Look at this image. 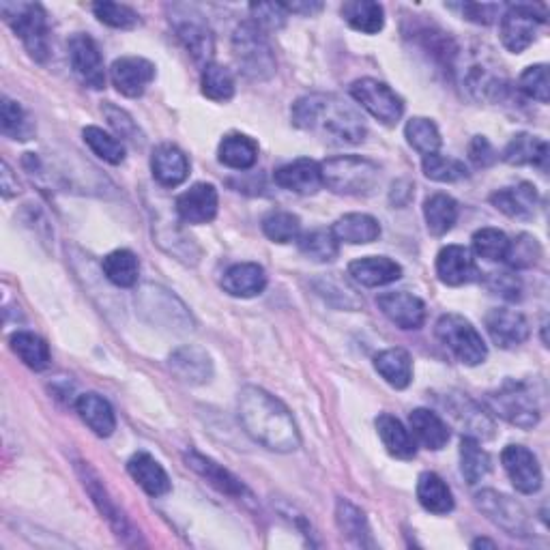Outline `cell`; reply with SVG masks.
Masks as SVG:
<instances>
[{
    "label": "cell",
    "instance_id": "1",
    "mask_svg": "<svg viewBox=\"0 0 550 550\" xmlns=\"http://www.w3.org/2000/svg\"><path fill=\"white\" fill-rule=\"evenodd\" d=\"M237 415L248 437L267 450L291 454L301 447V434L293 413L263 387L248 385L241 389L237 396Z\"/></svg>",
    "mask_w": 550,
    "mask_h": 550
},
{
    "label": "cell",
    "instance_id": "2",
    "mask_svg": "<svg viewBox=\"0 0 550 550\" xmlns=\"http://www.w3.org/2000/svg\"><path fill=\"white\" fill-rule=\"evenodd\" d=\"M291 117L301 132L331 144H359L368 134L364 117L338 95H303L293 104Z\"/></svg>",
    "mask_w": 550,
    "mask_h": 550
},
{
    "label": "cell",
    "instance_id": "3",
    "mask_svg": "<svg viewBox=\"0 0 550 550\" xmlns=\"http://www.w3.org/2000/svg\"><path fill=\"white\" fill-rule=\"evenodd\" d=\"M323 185L342 196H368L379 185L381 168L366 157L340 155L321 164Z\"/></svg>",
    "mask_w": 550,
    "mask_h": 550
},
{
    "label": "cell",
    "instance_id": "4",
    "mask_svg": "<svg viewBox=\"0 0 550 550\" xmlns=\"http://www.w3.org/2000/svg\"><path fill=\"white\" fill-rule=\"evenodd\" d=\"M233 56L241 74L252 82H265L275 74V54L267 33L252 20L239 24L233 33Z\"/></svg>",
    "mask_w": 550,
    "mask_h": 550
},
{
    "label": "cell",
    "instance_id": "5",
    "mask_svg": "<svg viewBox=\"0 0 550 550\" xmlns=\"http://www.w3.org/2000/svg\"><path fill=\"white\" fill-rule=\"evenodd\" d=\"M0 16L13 28L26 52L37 63H46L50 54V28L46 9L37 3H0Z\"/></svg>",
    "mask_w": 550,
    "mask_h": 550
},
{
    "label": "cell",
    "instance_id": "6",
    "mask_svg": "<svg viewBox=\"0 0 550 550\" xmlns=\"http://www.w3.org/2000/svg\"><path fill=\"white\" fill-rule=\"evenodd\" d=\"M439 342L450 351L460 364L465 366H480L488 357V346L471 321L460 314H443L437 327H434Z\"/></svg>",
    "mask_w": 550,
    "mask_h": 550
},
{
    "label": "cell",
    "instance_id": "7",
    "mask_svg": "<svg viewBox=\"0 0 550 550\" xmlns=\"http://www.w3.org/2000/svg\"><path fill=\"white\" fill-rule=\"evenodd\" d=\"M486 404L492 413L516 428L531 430L540 422V407L525 383H518L512 379L505 381L501 387L495 389V392H490L486 396Z\"/></svg>",
    "mask_w": 550,
    "mask_h": 550
},
{
    "label": "cell",
    "instance_id": "8",
    "mask_svg": "<svg viewBox=\"0 0 550 550\" xmlns=\"http://www.w3.org/2000/svg\"><path fill=\"white\" fill-rule=\"evenodd\" d=\"M544 22L546 11L540 5H510L508 11L501 16L499 35L503 46L514 54L525 52Z\"/></svg>",
    "mask_w": 550,
    "mask_h": 550
},
{
    "label": "cell",
    "instance_id": "9",
    "mask_svg": "<svg viewBox=\"0 0 550 550\" xmlns=\"http://www.w3.org/2000/svg\"><path fill=\"white\" fill-rule=\"evenodd\" d=\"M351 95L357 104L368 110L376 121L383 125H396L404 114V101L402 97L387 86L385 82H379L374 78H361L351 84Z\"/></svg>",
    "mask_w": 550,
    "mask_h": 550
},
{
    "label": "cell",
    "instance_id": "10",
    "mask_svg": "<svg viewBox=\"0 0 550 550\" xmlns=\"http://www.w3.org/2000/svg\"><path fill=\"white\" fill-rule=\"evenodd\" d=\"M477 510L486 514L490 523H495L514 538H527L529 518L523 505L508 495H501L497 490H482L475 495Z\"/></svg>",
    "mask_w": 550,
    "mask_h": 550
},
{
    "label": "cell",
    "instance_id": "11",
    "mask_svg": "<svg viewBox=\"0 0 550 550\" xmlns=\"http://www.w3.org/2000/svg\"><path fill=\"white\" fill-rule=\"evenodd\" d=\"M69 61L74 67L76 76L89 86V89H104L106 86V69L104 61L93 37L78 33L69 39Z\"/></svg>",
    "mask_w": 550,
    "mask_h": 550
},
{
    "label": "cell",
    "instance_id": "12",
    "mask_svg": "<svg viewBox=\"0 0 550 550\" xmlns=\"http://www.w3.org/2000/svg\"><path fill=\"white\" fill-rule=\"evenodd\" d=\"M503 469L514 488L523 495H533L542 488V469L533 452L523 445H508L501 454Z\"/></svg>",
    "mask_w": 550,
    "mask_h": 550
},
{
    "label": "cell",
    "instance_id": "13",
    "mask_svg": "<svg viewBox=\"0 0 550 550\" xmlns=\"http://www.w3.org/2000/svg\"><path fill=\"white\" fill-rule=\"evenodd\" d=\"M110 78L121 95L136 99L142 97L155 80V65L140 56H123L112 63Z\"/></svg>",
    "mask_w": 550,
    "mask_h": 550
},
{
    "label": "cell",
    "instance_id": "14",
    "mask_svg": "<svg viewBox=\"0 0 550 550\" xmlns=\"http://www.w3.org/2000/svg\"><path fill=\"white\" fill-rule=\"evenodd\" d=\"M445 409L450 411L447 415L452 417V422L462 428L465 437H473L477 441H488L495 437V422L488 417V413L482 411V407L462 396V394H452L445 398Z\"/></svg>",
    "mask_w": 550,
    "mask_h": 550
},
{
    "label": "cell",
    "instance_id": "15",
    "mask_svg": "<svg viewBox=\"0 0 550 550\" xmlns=\"http://www.w3.org/2000/svg\"><path fill=\"white\" fill-rule=\"evenodd\" d=\"M486 331L490 340L495 342L499 349H516L523 342H527L531 327L527 318L508 308H495L486 314Z\"/></svg>",
    "mask_w": 550,
    "mask_h": 550
},
{
    "label": "cell",
    "instance_id": "16",
    "mask_svg": "<svg viewBox=\"0 0 550 550\" xmlns=\"http://www.w3.org/2000/svg\"><path fill=\"white\" fill-rule=\"evenodd\" d=\"M177 215L185 224H209L215 220L217 207H220V196H217L215 185L196 183L190 190L177 198Z\"/></svg>",
    "mask_w": 550,
    "mask_h": 550
},
{
    "label": "cell",
    "instance_id": "17",
    "mask_svg": "<svg viewBox=\"0 0 550 550\" xmlns=\"http://www.w3.org/2000/svg\"><path fill=\"white\" fill-rule=\"evenodd\" d=\"M376 306L400 329H419L426 323V303L407 291L383 293L376 297Z\"/></svg>",
    "mask_w": 550,
    "mask_h": 550
},
{
    "label": "cell",
    "instance_id": "18",
    "mask_svg": "<svg viewBox=\"0 0 550 550\" xmlns=\"http://www.w3.org/2000/svg\"><path fill=\"white\" fill-rule=\"evenodd\" d=\"M437 275L445 286H465L482 278L473 254L462 245H447L437 256Z\"/></svg>",
    "mask_w": 550,
    "mask_h": 550
},
{
    "label": "cell",
    "instance_id": "19",
    "mask_svg": "<svg viewBox=\"0 0 550 550\" xmlns=\"http://www.w3.org/2000/svg\"><path fill=\"white\" fill-rule=\"evenodd\" d=\"M275 185H280L282 190L295 192L301 196L316 194L323 187V172L321 164L314 162V159L301 157L295 159L291 164H284L273 175Z\"/></svg>",
    "mask_w": 550,
    "mask_h": 550
},
{
    "label": "cell",
    "instance_id": "20",
    "mask_svg": "<svg viewBox=\"0 0 550 550\" xmlns=\"http://www.w3.org/2000/svg\"><path fill=\"white\" fill-rule=\"evenodd\" d=\"M78 471L82 475V482H84V488L89 490V495L93 499V503L97 505V510L101 512V516H104L110 527L117 531L119 538H127V535H136L134 527L129 525V520L123 516V512L117 508V503L112 501V497L108 495V490L106 486L101 484L99 480V475L89 467V465H84V462H78ZM127 542V540H125Z\"/></svg>",
    "mask_w": 550,
    "mask_h": 550
},
{
    "label": "cell",
    "instance_id": "21",
    "mask_svg": "<svg viewBox=\"0 0 550 550\" xmlns=\"http://www.w3.org/2000/svg\"><path fill=\"white\" fill-rule=\"evenodd\" d=\"M183 458L187 462V467H190L192 471H196L202 477V480H207L213 488L224 492V495L233 497V499L250 497L248 486H245L237 475H233L228 469H224L222 465H217L215 460L202 456V454H198L194 450L185 452Z\"/></svg>",
    "mask_w": 550,
    "mask_h": 550
},
{
    "label": "cell",
    "instance_id": "22",
    "mask_svg": "<svg viewBox=\"0 0 550 550\" xmlns=\"http://www.w3.org/2000/svg\"><path fill=\"white\" fill-rule=\"evenodd\" d=\"M172 374L187 385H205L213 379V361L200 346H181L168 359Z\"/></svg>",
    "mask_w": 550,
    "mask_h": 550
},
{
    "label": "cell",
    "instance_id": "23",
    "mask_svg": "<svg viewBox=\"0 0 550 550\" xmlns=\"http://www.w3.org/2000/svg\"><path fill=\"white\" fill-rule=\"evenodd\" d=\"M175 31L194 61L205 63L207 67L215 54V37L207 22H202L200 16H179L175 18Z\"/></svg>",
    "mask_w": 550,
    "mask_h": 550
},
{
    "label": "cell",
    "instance_id": "24",
    "mask_svg": "<svg viewBox=\"0 0 550 550\" xmlns=\"http://www.w3.org/2000/svg\"><path fill=\"white\" fill-rule=\"evenodd\" d=\"M490 202L492 207L508 217H514V220H531L535 211H538L540 196L535 185L520 183L516 187H505V190L495 192L490 196Z\"/></svg>",
    "mask_w": 550,
    "mask_h": 550
},
{
    "label": "cell",
    "instance_id": "25",
    "mask_svg": "<svg viewBox=\"0 0 550 550\" xmlns=\"http://www.w3.org/2000/svg\"><path fill=\"white\" fill-rule=\"evenodd\" d=\"M349 273L357 284L366 288H379L398 282L402 278V267L387 256H366L353 260L349 265Z\"/></svg>",
    "mask_w": 550,
    "mask_h": 550
},
{
    "label": "cell",
    "instance_id": "26",
    "mask_svg": "<svg viewBox=\"0 0 550 550\" xmlns=\"http://www.w3.org/2000/svg\"><path fill=\"white\" fill-rule=\"evenodd\" d=\"M151 170L159 185L177 187L190 177V162L175 144H159L151 157Z\"/></svg>",
    "mask_w": 550,
    "mask_h": 550
},
{
    "label": "cell",
    "instance_id": "27",
    "mask_svg": "<svg viewBox=\"0 0 550 550\" xmlns=\"http://www.w3.org/2000/svg\"><path fill=\"white\" fill-rule=\"evenodd\" d=\"M127 471L149 497H164L172 488L166 469L147 452H138L129 458Z\"/></svg>",
    "mask_w": 550,
    "mask_h": 550
},
{
    "label": "cell",
    "instance_id": "28",
    "mask_svg": "<svg viewBox=\"0 0 550 550\" xmlns=\"http://www.w3.org/2000/svg\"><path fill=\"white\" fill-rule=\"evenodd\" d=\"M222 288L230 297L250 299L267 288V273L256 263H239L224 273Z\"/></svg>",
    "mask_w": 550,
    "mask_h": 550
},
{
    "label": "cell",
    "instance_id": "29",
    "mask_svg": "<svg viewBox=\"0 0 550 550\" xmlns=\"http://www.w3.org/2000/svg\"><path fill=\"white\" fill-rule=\"evenodd\" d=\"M76 411L82 422L89 426L97 437L108 439L117 430V417L110 407V402L99 394H82L76 400Z\"/></svg>",
    "mask_w": 550,
    "mask_h": 550
},
{
    "label": "cell",
    "instance_id": "30",
    "mask_svg": "<svg viewBox=\"0 0 550 550\" xmlns=\"http://www.w3.org/2000/svg\"><path fill=\"white\" fill-rule=\"evenodd\" d=\"M409 424L413 437L419 445H424L426 450L439 452L450 441V428L443 422V419L428 409H415L409 415Z\"/></svg>",
    "mask_w": 550,
    "mask_h": 550
},
{
    "label": "cell",
    "instance_id": "31",
    "mask_svg": "<svg viewBox=\"0 0 550 550\" xmlns=\"http://www.w3.org/2000/svg\"><path fill=\"white\" fill-rule=\"evenodd\" d=\"M331 233L340 243L366 245L381 237V224L368 213H346L331 226Z\"/></svg>",
    "mask_w": 550,
    "mask_h": 550
},
{
    "label": "cell",
    "instance_id": "32",
    "mask_svg": "<svg viewBox=\"0 0 550 550\" xmlns=\"http://www.w3.org/2000/svg\"><path fill=\"white\" fill-rule=\"evenodd\" d=\"M376 430H379V437L385 445V450L394 458L400 460H411L417 454V445L413 434L404 428L398 417L383 413L376 417Z\"/></svg>",
    "mask_w": 550,
    "mask_h": 550
},
{
    "label": "cell",
    "instance_id": "33",
    "mask_svg": "<svg viewBox=\"0 0 550 550\" xmlns=\"http://www.w3.org/2000/svg\"><path fill=\"white\" fill-rule=\"evenodd\" d=\"M417 501L430 514H450L454 510V495L437 473L426 471L417 480Z\"/></svg>",
    "mask_w": 550,
    "mask_h": 550
},
{
    "label": "cell",
    "instance_id": "34",
    "mask_svg": "<svg viewBox=\"0 0 550 550\" xmlns=\"http://www.w3.org/2000/svg\"><path fill=\"white\" fill-rule=\"evenodd\" d=\"M340 13L344 22L357 33L376 35L385 26V9L379 3H372V0H349V3L342 5Z\"/></svg>",
    "mask_w": 550,
    "mask_h": 550
},
{
    "label": "cell",
    "instance_id": "35",
    "mask_svg": "<svg viewBox=\"0 0 550 550\" xmlns=\"http://www.w3.org/2000/svg\"><path fill=\"white\" fill-rule=\"evenodd\" d=\"M501 157L510 166H542L548 159V142L533 134H516Z\"/></svg>",
    "mask_w": 550,
    "mask_h": 550
},
{
    "label": "cell",
    "instance_id": "36",
    "mask_svg": "<svg viewBox=\"0 0 550 550\" xmlns=\"http://www.w3.org/2000/svg\"><path fill=\"white\" fill-rule=\"evenodd\" d=\"M374 368L394 389H407L413 381V359L404 349L381 351L374 357Z\"/></svg>",
    "mask_w": 550,
    "mask_h": 550
},
{
    "label": "cell",
    "instance_id": "37",
    "mask_svg": "<svg viewBox=\"0 0 550 550\" xmlns=\"http://www.w3.org/2000/svg\"><path fill=\"white\" fill-rule=\"evenodd\" d=\"M458 202L447 194H434L424 202V217L430 235L443 237L458 222Z\"/></svg>",
    "mask_w": 550,
    "mask_h": 550
},
{
    "label": "cell",
    "instance_id": "38",
    "mask_svg": "<svg viewBox=\"0 0 550 550\" xmlns=\"http://www.w3.org/2000/svg\"><path fill=\"white\" fill-rule=\"evenodd\" d=\"M220 162L233 170H250L258 162V144L245 134H230L220 142Z\"/></svg>",
    "mask_w": 550,
    "mask_h": 550
},
{
    "label": "cell",
    "instance_id": "39",
    "mask_svg": "<svg viewBox=\"0 0 550 550\" xmlns=\"http://www.w3.org/2000/svg\"><path fill=\"white\" fill-rule=\"evenodd\" d=\"M9 344H11V351L16 353L22 359V364L31 370L41 372L50 366L52 361L50 346L43 338L31 334V331H18V334L11 336Z\"/></svg>",
    "mask_w": 550,
    "mask_h": 550
},
{
    "label": "cell",
    "instance_id": "40",
    "mask_svg": "<svg viewBox=\"0 0 550 550\" xmlns=\"http://www.w3.org/2000/svg\"><path fill=\"white\" fill-rule=\"evenodd\" d=\"M101 269H104L106 278L119 288H132L138 282L140 275V263L138 256L129 250H114L110 252L104 263H101Z\"/></svg>",
    "mask_w": 550,
    "mask_h": 550
},
{
    "label": "cell",
    "instance_id": "41",
    "mask_svg": "<svg viewBox=\"0 0 550 550\" xmlns=\"http://www.w3.org/2000/svg\"><path fill=\"white\" fill-rule=\"evenodd\" d=\"M299 252L314 260V263H331L340 254V241L331 233V228H316L306 235H299Z\"/></svg>",
    "mask_w": 550,
    "mask_h": 550
},
{
    "label": "cell",
    "instance_id": "42",
    "mask_svg": "<svg viewBox=\"0 0 550 550\" xmlns=\"http://www.w3.org/2000/svg\"><path fill=\"white\" fill-rule=\"evenodd\" d=\"M460 471L471 486L482 482L490 473V456L473 437H462L460 441Z\"/></svg>",
    "mask_w": 550,
    "mask_h": 550
},
{
    "label": "cell",
    "instance_id": "43",
    "mask_svg": "<svg viewBox=\"0 0 550 550\" xmlns=\"http://www.w3.org/2000/svg\"><path fill=\"white\" fill-rule=\"evenodd\" d=\"M200 91L211 101H230L235 97L233 71L220 63H209L205 69H202Z\"/></svg>",
    "mask_w": 550,
    "mask_h": 550
},
{
    "label": "cell",
    "instance_id": "44",
    "mask_svg": "<svg viewBox=\"0 0 550 550\" xmlns=\"http://www.w3.org/2000/svg\"><path fill=\"white\" fill-rule=\"evenodd\" d=\"M0 129L13 140H31L35 134V125L28 119L24 108L9 97H3V104H0Z\"/></svg>",
    "mask_w": 550,
    "mask_h": 550
},
{
    "label": "cell",
    "instance_id": "45",
    "mask_svg": "<svg viewBox=\"0 0 550 550\" xmlns=\"http://www.w3.org/2000/svg\"><path fill=\"white\" fill-rule=\"evenodd\" d=\"M82 136H84V142L89 144L91 151L99 159H104V162H108L112 166H119L125 162V144L119 138H114L112 134L104 132L101 127H95V125L86 127Z\"/></svg>",
    "mask_w": 550,
    "mask_h": 550
},
{
    "label": "cell",
    "instance_id": "46",
    "mask_svg": "<svg viewBox=\"0 0 550 550\" xmlns=\"http://www.w3.org/2000/svg\"><path fill=\"white\" fill-rule=\"evenodd\" d=\"M404 136H407L411 147L422 153L424 157L426 155H432L437 153L441 149V134H439V127L434 125L430 119H424V117H413L407 127H404Z\"/></svg>",
    "mask_w": 550,
    "mask_h": 550
},
{
    "label": "cell",
    "instance_id": "47",
    "mask_svg": "<svg viewBox=\"0 0 550 550\" xmlns=\"http://www.w3.org/2000/svg\"><path fill=\"white\" fill-rule=\"evenodd\" d=\"M424 175L437 183H456L469 177V170L465 162L454 157H445L439 153H432L424 157Z\"/></svg>",
    "mask_w": 550,
    "mask_h": 550
},
{
    "label": "cell",
    "instance_id": "48",
    "mask_svg": "<svg viewBox=\"0 0 550 550\" xmlns=\"http://www.w3.org/2000/svg\"><path fill=\"white\" fill-rule=\"evenodd\" d=\"M510 250V239L499 228H482L473 235V252L490 260V263H499V260H505Z\"/></svg>",
    "mask_w": 550,
    "mask_h": 550
},
{
    "label": "cell",
    "instance_id": "49",
    "mask_svg": "<svg viewBox=\"0 0 550 550\" xmlns=\"http://www.w3.org/2000/svg\"><path fill=\"white\" fill-rule=\"evenodd\" d=\"M263 233L273 243H291L299 239L301 222L297 215L288 211H273L263 220Z\"/></svg>",
    "mask_w": 550,
    "mask_h": 550
},
{
    "label": "cell",
    "instance_id": "50",
    "mask_svg": "<svg viewBox=\"0 0 550 550\" xmlns=\"http://www.w3.org/2000/svg\"><path fill=\"white\" fill-rule=\"evenodd\" d=\"M336 523L340 531L346 535L349 540H355L357 544H364L368 538V523H366V514L361 512L357 505L340 499L338 508H336Z\"/></svg>",
    "mask_w": 550,
    "mask_h": 550
},
{
    "label": "cell",
    "instance_id": "51",
    "mask_svg": "<svg viewBox=\"0 0 550 550\" xmlns=\"http://www.w3.org/2000/svg\"><path fill=\"white\" fill-rule=\"evenodd\" d=\"M95 18L110 28H121V31H129L140 24V16L127 5L119 3H95L93 5Z\"/></svg>",
    "mask_w": 550,
    "mask_h": 550
},
{
    "label": "cell",
    "instance_id": "52",
    "mask_svg": "<svg viewBox=\"0 0 550 550\" xmlns=\"http://www.w3.org/2000/svg\"><path fill=\"white\" fill-rule=\"evenodd\" d=\"M542 258V248L535 237L531 235H518L514 241H510L508 256L505 263L514 269H529Z\"/></svg>",
    "mask_w": 550,
    "mask_h": 550
},
{
    "label": "cell",
    "instance_id": "53",
    "mask_svg": "<svg viewBox=\"0 0 550 550\" xmlns=\"http://www.w3.org/2000/svg\"><path fill=\"white\" fill-rule=\"evenodd\" d=\"M518 89L529 99L548 104L550 99V82H548V67L546 65H531L518 78Z\"/></svg>",
    "mask_w": 550,
    "mask_h": 550
},
{
    "label": "cell",
    "instance_id": "54",
    "mask_svg": "<svg viewBox=\"0 0 550 550\" xmlns=\"http://www.w3.org/2000/svg\"><path fill=\"white\" fill-rule=\"evenodd\" d=\"M252 22L258 24L263 31H278L286 24V18L291 16L284 3H254L250 5Z\"/></svg>",
    "mask_w": 550,
    "mask_h": 550
},
{
    "label": "cell",
    "instance_id": "55",
    "mask_svg": "<svg viewBox=\"0 0 550 550\" xmlns=\"http://www.w3.org/2000/svg\"><path fill=\"white\" fill-rule=\"evenodd\" d=\"M316 291L321 293L327 301H331V297L338 295V306L340 308H346V310H357L364 306V301H361L353 288L349 284H342L338 278H323V280H318L316 282Z\"/></svg>",
    "mask_w": 550,
    "mask_h": 550
},
{
    "label": "cell",
    "instance_id": "56",
    "mask_svg": "<svg viewBox=\"0 0 550 550\" xmlns=\"http://www.w3.org/2000/svg\"><path fill=\"white\" fill-rule=\"evenodd\" d=\"M469 159L477 168H488L499 159V153L488 142L486 136H475L469 144Z\"/></svg>",
    "mask_w": 550,
    "mask_h": 550
},
{
    "label": "cell",
    "instance_id": "57",
    "mask_svg": "<svg viewBox=\"0 0 550 550\" xmlns=\"http://www.w3.org/2000/svg\"><path fill=\"white\" fill-rule=\"evenodd\" d=\"M458 9L462 11V16H465L469 22H475V24H492L497 22L499 13H501V7L499 5H488V3H465V5H458Z\"/></svg>",
    "mask_w": 550,
    "mask_h": 550
},
{
    "label": "cell",
    "instance_id": "58",
    "mask_svg": "<svg viewBox=\"0 0 550 550\" xmlns=\"http://www.w3.org/2000/svg\"><path fill=\"white\" fill-rule=\"evenodd\" d=\"M490 291H495L497 295L514 301L520 297V282L512 273H492L490 275Z\"/></svg>",
    "mask_w": 550,
    "mask_h": 550
},
{
    "label": "cell",
    "instance_id": "59",
    "mask_svg": "<svg viewBox=\"0 0 550 550\" xmlns=\"http://www.w3.org/2000/svg\"><path fill=\"white\" fill-rule=\"evenodd\" d=\"M106 114H108V121H110V125H112L114 129H117V132H119L121 136H132V134L136 132V125H134V121L129 119L123 110L108 106V108H106Z\"/></svg>",
    "mask_w": 550,
    "mask_h": 550
},
{
    "label": "cell",
    "instance_id": "60",
    "mask_svg": "<svg viewBox=\"0 0 550 550\" xmlns=\"http://www.w3.org/2000/svg\"><path fill=\"white\" fill-rule=\"evenodd\" d=\"M0 187H3V196L11 198L20 194V183L13 177V172L7 162H3V172H0Z\"/></svg>",
    "mask_w": 550,
    "mask_h": 550
},
{
    "label": "cell",
    "instance_id": "61",
    "mask_svg": "<svg viewBox=\"0 0 550 550\" xmlns=\"http://www.w3.org/2000/svg\"><path fill=\"white\" fill-rule=\"evenodd\" d=\"M288 13H301V16H314L323 9V3H284Z\"/></svg>",
    "mask_w": 550,
    "mask_h": 550
},
{
    "label": "cell",
    "instance_id": "62",
    "mask_svg": "<svg viewBox=\"0 0 550 550\" xmlns=\"http://www.w3.org/2000/svg\"><path fill=\"white\" fill-rule=\"evenodd\" d=\"M473 548H482V546H488V548H495L497 544L495 542H490V540H475L473 544H471Z\"/></svg>",
    "mask_w": 550,
    "mask_h": 550
}]
</instances>
